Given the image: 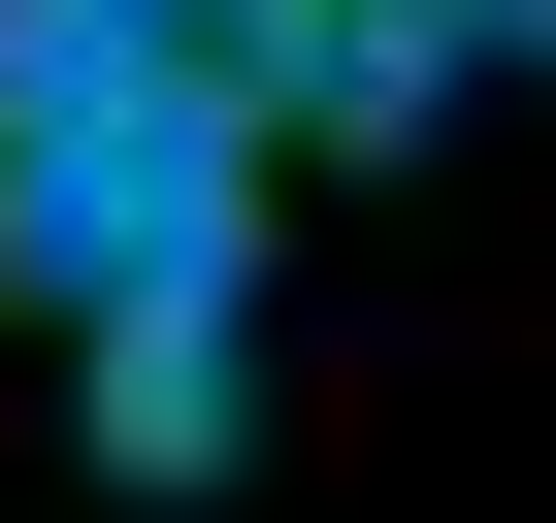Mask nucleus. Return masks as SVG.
Wrapping results in <instances>:
<instances>
[{"label": "nucleus", "mask_w": 556, "mask_h": 523, "mask_svg": "<svg viewBox=\"0 0 556 523\" xmlns=\"http://www.w3.org/2000/svg\"><path fill=\"white\" fill-rule=\"evenodd\" d=\"M197 262H262V99H229V66L0 131V295H34V328H99V295H197Z\"/></svg>", "instance_id": "f257e3e1"}, {"label": "nucleus", "mask_w": 556, "mask_h": 523, "mask_svg": "<svg viewBox=\"0 0 556 523\" xmlns=\"http://www.w3.org/2000/svg\"><path fill=\"white\" fill-rule=\"evenodd\" d=\"M229 295H262V262H197V295H99V490H164V523L262 458V328H229Z\"/></svg>", "instance_id": "f03ea898"}, {"label": "nucleus", "mask_w": 556, "mask_h": 523, "mask_svg": "<svg viewBox=\"0 0 556 523\" xmlns=\"http://www.w3.org/2000/svg\"><path fill=\"white\" fill-rule=\"evenodd\" d=\"M197 66V0H0V131H66V99H164Z\"/></svg>", "instance_id": "7ed1b4c3"}, {"label": "nucleus", "mask_w": 556, "mask_h": 523, "mask_svg": "<svg viewBox=\"0 0 556 523\" xmlns=\"http://www.w3.org/2000/svg\"><path fill=\"white\" fill-rule=\"evenodd\" d=\"M523 34H556V0H426V66H523Z\"/></svg>", "instance_id": "20e7f679"}]
</instances>
